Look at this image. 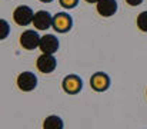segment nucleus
I'll use <instances>...</instances> for the list:
<instances>
[{"mask_svg":"<svg viewBox=\"0 0 147 129\" xmlns=\"http://www.w3.org/2000/svg\"><path fill=\"white\" fill-rule=\"evenodd\" d=\"M33 19H34V13L29 6L22 4L16 7L13 12V20L19 26H29L30 23H33Z\"/></svg>","mask_w":147,"mask_h":129,"instance_id":"f257e3e1","label":"nucleus"},{"mask_svg":"<svg viewBox=\"0 0 147 129\" xmlns=\"http://www.w3.org/2000/svg\"><path fill=\"white\" fill-rule=\"evenodd\" d=\"M40 36L36 30H24L22 35H20V44L23 49L26 50H33L36 47H39L40 44Z\"/></svg>","mask_w":147,"mask_h":129,"instance_id":"f03ea898","label":"nucleus"},{"mask_svg":"<svg viewBox=\"0 0 147 129\" xmlns=\"http://www.w3.org/2000/svg\"><path fill=\"white\" fill-rule=\"evenodd\" d=\"M57 66V60L54 59L53 55L50 53H42L39 57H37V62H36V68L39 72L42 73H51Z\"/></svg>","mask_w":147,"mask_h":129,"instance_id":"7ed1b4c3","label":"nucleus"},{"mask_svg":"<svg viewBox=\"0 0 147 129\" xmlns=\"http://www.w3.org/2000/svg\"><path fill=\"white\" fill-rule=\"evenodd\" d=\"M73 20L67 13H57L53 16V29L59 33H66L71 29Z\"/></svg>","mask_w":147,"mask_h":129,"instance_id":"20e7f679","label":"nucleus"},{"mask_svg":"<svg viewBox=\"0 0 147 129\" xmlns=\"http://www.w3.org/2000/svg\"><path fill=\"white\" fill-rule=\"evenodd\" d=\"M17 87L23 92H30L37 86V78L32 72H23L17 76Z\"/></svg>","mask_w":147,"mask_h":129,"instance_id":"39448f33","label":"nucleus"},{"mask_svg":"<svg viewBox=\"0 0 147 129\" xmlns=\"http://www.w3.org/2000/svg\"><path fill=\"white\" fill-rule=\"evenodd\" d=\"M33 26L39 30H46L53 26V16L46 10H39L34 13Z\"/></svg>","mask_w":147,"mask_h":129,"instance_id":"423d86ee","label":"nucleus"},{"mask_svg":"<svg viewBox=\"0 0 147 129\" xmlns=\"http://www.w3.org/2000/svg\"><path fill=\"white\" fill-rule=\"evenodd\" d=\"M59 39L54 36V35H45L42 39H40V44H39V49L42 50V53H50V55H54L57 50H59Z\"/></svg>","mask_w":147,"mask_h":129,"instance_id":"0eeeda50","label":"nucleus"},{"mask_svg":"<svg viewBox=\"0 0 147 129\" xmlns=\"http://www.w3.org/2000/svg\"><path fill=\"white\" fill-rule=\"evenodd\" d=\"M63 90L66 92V93H70V95H74V93H77V92H80L82 90V79L77 76V75H69V76H66L64 79H63Z\"/></svg>","mask_w":147,"mask_h":129,"instance_id":"6e6552de","label":"nucleus"},{"mask_svg":"<svg viewBox=\"0 0 147 129\" xmlns=\"http://www.w3.org/2000/svg\"><path fill=\"white\" fill-rule=\"evenodd\" d=\"M90 85L96 92H104L109 89L110 86V78L109 75H106L104 72H97L92 76L90 79Z\"/></svg>","mask_w":147,"mask_h":129,"instance_id":"1a4fd4ad","label":"nucleus"},{"mask_svg":"<svg viewBox=\"0 0 147 129\" xmlns=\"http://www.w3.org/2000/svg\"><path fill=\"white\" fill-rule=\"evenodd\" d=\"M97 13L103 17H110L117 12V1L116 0H98L96 3Z\"/></svg>","mask_w":147,"mask_h":129,"instance_id":"9d476101","label":"nucleus"},{"mask_svg":"<svg viewBox=\"0 0 147 129\" xmlns=\"http://www.w3.org/2000/svg\"><path fill=\"white\" fill-rule=\"evenodd\" d=\"M63 121L57 115H50L43 121V129H63Z\"/></svg>","mask_w":147,"mask_h":129,"instance_id":"9b49d317","label":"nucleus"},{"mask_svg":"<svg viewBox=\"0 0 147 129\" xmlns=\"http://www.w3.org/2000/svg\"><path fill=\"white\" fill-rule=\"evenodd\" d=\"M137 27H139L142 32L147 33V10L142 12V13L137 16Z\"/></svg>","mask_w":147,"mask_h":129,"instance_id":"f8f14e48","label":"nucleus"},{"mask_svg":"<svg viewBox=\"0 0 147 129\" xmlns=\"http://www.w3.org/2000/svg\"><path fill=\"white\" fill-rule=\"evenodd\" d=\"M59 1H60V4H61L63 7H66V9H73V7H76V4H77L79 0H59Z\"/></svg>","mask_w":147,"mask_h":129,"instance_id":"ddd939ff","label":"nucleus"},{"mask_svg":"<svg viewBox=\"0 0 147 129\" xmlns=\"http://www.w3.org/2000/svg\"><path fill=\"white\" fill-rule=\"evenodd\" d=\"M1 26H3V35H1V39H6L7 33H9V25L6 20H1Z\"/></svg>","mask_w":147,"mask_h":129,"instance_id":"4468645a","label":"nucleus"},{"mask_svg":"<svg viewBox=\"0 0 147 129\" xmlns=\"http://www.w3.org/2000/svg\"><path fill=\"white\" fill-rule=\"evenodd\" d=\"M126 3L130 4V6H139V4L143 3V0H126Z\"/></svg>","mask_w":147,"mask_h":129,"instance_id":"2eb2a0df","label":"nucleus"},{"mask_svg":"<svg viewBox=\"0 0 147 129\" xmlns=\"http://www.w3.org/2000/svg\"><path fill=\"white\" fill-rule=\"evenodd\" d=\"M86 3H97L98 0H84Z\"/></svg>","mask_w":147,"mask_h":129,"instance_id":"dca6fc26","label":"nucleus"},{"mask_svg":"<svg viewBox=\"0 0 147 129\" xmlns=\"http://www.w3.org/2000/svg\"><path fill=\"white\" fill-rule=\"evenodd\" d=\"M40 1H43V3H50L51 0H40Z\"/></svg>","mask_w":147,"mask_h":129,"instance_id":"f3484780","label":"nucleus"}]
</instances>
